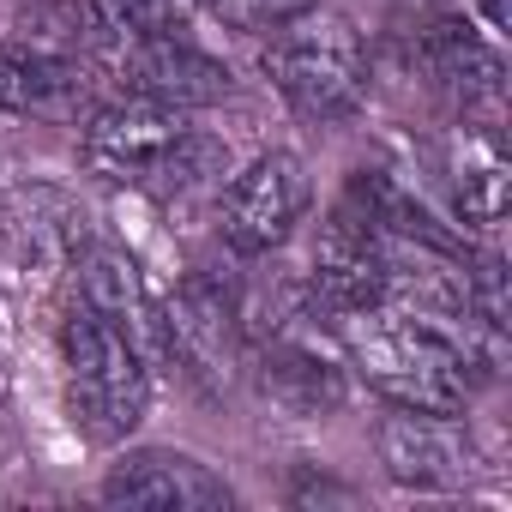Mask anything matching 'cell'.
I'll return each mask as SVG.
<instances>
[{
    "label": "cell",
    "mask_w": 512,
    "mask_h": 512,
    "mask_svg": "<svg viewBox=\"0 0 512 512\" xmlns=\"http://www.w3.org/2000/svg\"><path fill=\"white\" fill-rule=\"evenodd\" d=\"M85 169L115 181V187H139L157 199L193 193L211 175H223L229 151L223 139L199 133L181 121V109L145 103V97H121V103H97L85 115Z\"/></svg>",
    "instance_id": "1"
},
{
    "label": "cell",
    "mask_w": 512,
    "mask_h": 512,
    "mask_svg": "<svg viewBox=\"0 0 512 512\" xmlns=\"http://www.w3.org/2000/svg\"><path fill=\"white\" fill-rule=\"evenodd\" d=\"M266 79L284 91V103L302 121H350L368 103V49H362V31L344 13L308 7V13L272 25Z\"/></svg>",
    "instance_id": "2"
},
{
    "label": "cell",
    "mask_w": 512,
    "mask_h": 512,
    "mask_svg": "<svg viewBox=\"0 0 512 512\" xmlns=\"http://www.w3.org/2000/svg\"><path fill=\"white\" fill-rule=\"evenodd\" d=\"M61 362H67V410L85 440L115 446L145 422L151 368H145L139 344L121 326H109L97 308L79 302L61 320Z\"/></svg>",
    "instance_id": "3"
},
{
    "label": "cell",
    "mask_w": 512,
    "mask_h": 512,
    "mask_svg": "<svg viewBox=\"0 0 512 512\" xmlns=\"http://www.w3.org/2000/svg\"><path fill=\"white\" fill-rule=\"evenodd\" d=\"M314 199V181L302 169L296 151H266L253 157L229 187H223V205H217V223H223V241L247 260H260V253L284 247L302 223Z\"/></svg>",
    "instance_id": "4"
},
{
    "label": "cell",
    "mask_w": 512,
    "mask_h": 512,
    "mask_svg": "<svg viewBox=\"0 0 512 512\" xmlns=\"http://www.w3.org/2000/svg\"><path fill=\"white\" fill-rule=\"evenodd\" d=\"M103 67L127 85V97H145L163 109H211L235 91L217 55H205L199 43H175V37H115Z\"/></svg>",
    "instance_id": "5"
},
{
    "label": "cell",
    "mask_w": 512,
    "mask_h": 512,
    "mask_svg": "<svg viewBox=\"0 0 512 512\" xmlns=\"http://www.w3.org/2000/svg\"><path fill=\"white\" fill-rule=\"evenodd\" d=\"M374 446H380L386 476L404 482V488L452 494L476 476V440L458 422V410H404V404H392V416L374 428Z\"/></svg>",
    "instance_id": "6"
},
{
    "label": "cell",
    "mask_w": 512,
    "mask_h": 512,
    "mask_svg": "<svg viewBox=\"0 0 512 512\" xmlns=\"http://www.w3.org/2000/svg\"><path fill=\"white\" fill-rule=\"evenodd\" d=\"M308 290L326 314L350 320V314H368L380 302H392V266H386V247L380 235L344 205L320 241H314V260H308Z\"/></svg>",
    "instance_id": "7"
},
{
    "label": "cell",
    "mask_w": 512,
    "mask_h": 512,
    "mask_svg": "<svg viewBox=\"0 0 512 512\" xmlns=\"http://www.w3.org/2000/svg\"><path fill=\"white\" fill-rule=\"evenodd\" d=\"M103 500L115 506H157V512H223L235 494L229 482L175 446H139L103 476Z\"/></svg>",
    "instance_id": "8"
},
{
    "label": "cell",
    "mask_w": 512,
    "mask_h": 512,
    "mask_svg": "<svg viewBox=\"0 0 512 512\" xmlns=\"http://www.w3.org/2000/svg\"><path fill=\"white\" fill-rule=\"evenodd\" d=\"M163 344L175 362H187V374L199 380H223L241 356V326H235V302L211 284V278H187L169 308H163Z\"/></svg>",
    "instance_id": "9"
},
{
    "label": "cell",
    "mask_w": 512,
    "mask_h": 512,
    "mask_svg": "<svg viewBox=\"0 0 512 512\" xmlns=\"http://www.w3.org/2000/svg\"><path fill=\"white\" fill-rule=\"evenodd\" d=\"M79 284H85V308H97L109 326H121L139 344V356L145 350L169 356V344H163V308L145 296V278H139V266L127 260L121 247H91L85 266H79Z\"/></svg>",
    "instance_id": "10"
},
{
    "label": "cell",
    "mask_w": 512,
    "mask_h": 512,
    "mask_svg": "<svg viewBox=\"0 0 512 512\" xmlns=\"http://www.w3.org/2000/svg\"><path fill=\"white\" fill-rule=\"evenodd\" d=\"M452 199L470 229H494L506 217V151L488 127H464L452 151Z\"/></svg>",
    "instance_id": "11"
},
{
    "label": "cell",
    "mask_w": 512,
    "mask_h": 512,
    "mask_svg": "<svg viewBox=\"0 0 512 512\" xmlns=\"http://www.w3.org/2000/svg\"><path fill=\"white\" fill-rule=\"evenodd\" d=\"M266 392L278 404H290L296 416H320L344 404V368L308 344H272L266 356Z\"/></svg>",
    "instance_id": "12"
},
{
    "label": "cell",
    "mask_w": 512,
    "mask_h": 512,
    "mask_svg": "<svg viewBox=\"0 0 512 512\" xmlns=\"http://www.w3.org/2000/svg\"><path fill=\"white\" fill-rule=\"evenodd\" d=\"M97 13L121 37H175V43H193L199 0H97Z\"/></svg>",
    "instance_id": "13"
},
{
    "label": "cell",
    "mask_w": 512,
    "mask_h": 512,
    "mask_svg": "<svg viewBox=\"0 0 512 512\" xmlns=\"http://www.w3.org/2000/svg\"><path fill=\"white\" fill-rule=\"evenodd\" d=\"M205 13H217L223 25H235V31H272V25H284V19H296V13H308L314 0H199Z\"/></svg>",
    "instance_id": "14"
},
{
    "label": "cell",
    "mask_w": 512,
    "mask_h": 512,
    "mask_svg": "<svg viewBox=\"0 0 512 512\" xmlns=\"http://www.w3.org/2000/svg\"><path fill=\"white\" fill-rule=\"evenodd\" d=\"M0 115H31V55L0 43Z\"/></svg>",
    "instance_id": "15"
},
{
    "label": "cell",
    "mask_w": 512,
    "mask_h": 512,
    "mask_svg": "<svg viewBox=\"0 0 512 512\" xmlns=\"http://www.w3.org/2000/svg\"><path fill=\"white\" fill-rule=\"evenodd\" d=\"M482 13H488L494 31H506V25H512V0H482Z\"/></svg>",
    "instance_id": "16"
}]
</instances>
